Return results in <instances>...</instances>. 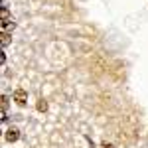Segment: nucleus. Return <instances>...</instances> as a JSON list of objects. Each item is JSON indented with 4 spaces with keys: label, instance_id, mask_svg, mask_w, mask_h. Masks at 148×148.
<instances>
[{
    "label": "nucleus",
    "instance_id": "nucleus-1",
    "mask_svg": "<svg viewBox=\"0 0 148 148\" xmlns=\"http://www.w3.org/2000/svg\"><path fill=\"white\" fill-rule=\"evenodd\" d=\"M12 99L16 101V105H18V107H24V105L28 103V93L24 91V89H16V91H14V95H12Z\"/></svg>",
    "mask_w": 148,
    "mask_h": 148
},
{
    "label": "nucleus",
    "instance_id": "nucleus-2",
    "mask_svg": "<svg viewBox=\"0 0 148 148\" xmlns=\"http://www.w3.org/2000/svg\"><path fill=\"white\" fill-rule=\"evenodd\" d=\"M18 138H20V130H18L16 126H10V128L6 130V140H8V142H16Z\"/></svg>",
    "mask_w": 148,
    "mask_h": 148
},
{
    "label": "nucleus",
    "instance_id": "nucleus-3",
    "mask_svg": "<svg viewBox=\"0 0 148 148\" xmlns=\"http://www.w3.org/2000/svg\"><path fill=\"white\" fill-rule=\"evenodd\" d=\"M2 32H6V34H12L14 32V28H16V22L12 20V18H8V20H2Z\"/></svg>",
    "mask_w": 148,
    "mask_h": 148
},
{
    "label": "nucleus",
    "instance_id": "nucleus-4",
    "mask_svg": "<svg viewBox=\"0 0 148 148\" xmlns=\"http://www.w3.org/2000/svg\"><path fill=\"white\" fill-rule=\"evenodd\" d=\"M0 107H2V113H0V119H2V121H6V113H8V97H6V95L2 97V103H0Z\"/></svg>",
    "mask_w": 148,
    "mask_h": 148
},
{
    "label": "nucleus",
    "instance_id": "nucleus-5",
    "mask_svg": "<svg viewBox=\"0 0 148 148\" xmlns=\"http://www.w3.org/2000/svg\"><path fill=\"white\" fill-rule=\"evenodd\" d=\"M0 44H2V47H6V46H8V44H10V34L2 32V34H0Z\"/></svg>",
    "mask_w": 148,
    "mask_h": 148
},
{
    "label": "nucleus",
    "instance_id": "nucleus-6",
    "mask_svg": "<svg viewBox=\"0 0 148 148\" xmlns=\"http://www.w3.org/2000/svg\"><path fill=\"white\" fill-rule=\"evenodd\" d=\"M36 107H38V111H40V113H46V111H47V103L44 101V99H40Z\"/></svg>",
    "mask_w": 148,
    "mask_h": 148
},
{
    "label": "nucleus",
    "instance_id": "nucleus-7",
    "mask_svg": "<svg viewBox=\"0 0 148 148\" xmlns=\"http://www.w3.org/2000/svg\"><path fill=\"white\" fill-rule=\"evenodd\" d=\"M0 16H2V20H8V18H10V14H8V8H6V6L0 8Z\"/></svg>",
    "mask_w": 148,
    "mask_h": 148
},
{
    "label": "nucleus",
    "instance_id": "nucleus-8",
    "mask_svg": "<svg viewBox=\"0 0 148 148\" xmlns=\"http://www.w3.org/2000/svg\"><path fill=\"white\" fill-rule=\"evenodd\" d=\"M101 148H114V146H113V144H109V142H103Z\"/></svg>",
    "mask_w": 148,
    "mask_h": 148
}]
</instances>
